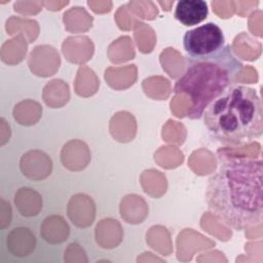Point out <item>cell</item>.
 Listing matches in <instances>:
<instances>
[{
	"mask_svg": "<svg viewBox=\"0 0 263 263\" xmlns=\"http://www.w3.org/2000/svg\"><path fill=\"white\" fill-rule=\"evenodd\" d=\"M262 160L233 157L225 160L209 179L205 200L214 215L226 225L243 230L261 223Z\"/></svg>",
	"mask_w": 263,
	"mask_h": 263,
	"instance_id": "1",
	"label": "cell"
},
{
	"mask_svg": "<svg viewBox=\"0 0 263 263\" xmlns=\"http://www.w3.org/2000/svg\"><path fill=\"white\" fill-rule=\"evenodd\" d=\"M209 13L208 4L202 0H181L175 9V18L182 25L189 27L203 22Z\"/></svg>",
	"mask_w": 263,
	"mask_h": 263,
	"instance_id": "5",
	"label": "cell"
},
{
	"mask_svg": "<svg viewBox=\"0 0 263 263\" xmlns=\"http://www.w3.org/2000/svg\"><path fill=\"white\" fill-rule=\"evenodd\" d=\"M243 68L230 45H224L214 54L202 58L185 57V70L176 81V93H186L191 99L190 119L202 117L205 108L225 90L235 85Z\"/></svg>",
	"mask_w": 263,
	"mask_h": 263,
	"instance_id": "3",
	"label": "cell"
},
{
	"mask_svg": "<svg viewBox=\"0 0 263 263\" xmlns=\"http://www.w3.org/2000/svg\"><path fill=\"white\" fill-rule=\"evenodd\" d=\"M225 45L221 28L215 23H206L184 34L183 47L187 57L202 58L216 53Z\"/></svg>",
	"mask_w": 263,
	"mask_h": 263,
	"instance_id": "4",
	"label": "cell"
},
{
	"mask_svg": "<svg viewBox=\"0 0 263 263\" xmlns=\"http://www.w3.org/2000/svg\"><path fill=\"white\" fill-rule=\"evenodd\" d=\"M261 100L254 88L233 85L215 99L202 117L211 136L224 145H241L263 133Z\"/></svg>",
	"mask_w": 263,
	"mask_h": 263,
	"instance_id": "2",
	"label": "cell"
}]
</instances>
